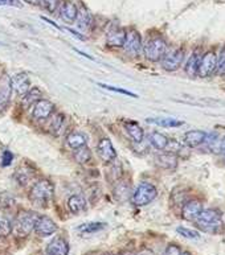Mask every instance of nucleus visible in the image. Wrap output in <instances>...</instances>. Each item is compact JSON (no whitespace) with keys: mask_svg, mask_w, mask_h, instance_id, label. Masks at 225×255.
<instances>
[{"mask_svg":"<svg viewBox=\"0 0 225 255\" xmlns=\"http://www.w3.org/2000/svg\"><path fill=\"white\" fill-rule=\"evenodd\" d=\"M54 197V185L49 180H38L32 185L31 191L28 193L29 201L36 206L44 208Z\"/></svg>","mask_w":225,"mask_h":255,"instance_id":"nucleus-1","label":"nucleus"},{"mask_svg":"<svg viewBox=\"0 0 225 255\" xmlns=\"http://www.w3.org/2000/svg\"><path fill=\"white\" fill-rule=\"evenodd\" d=\"M38 214L31 212V210L20 212L12 222V232L16 237H20V238L28 237L34 230Z\"/></svg>","mask_w":225,"mask_h":255,"instance_id":"nucleus-2","label":"nucleus"},{"mask_svg":"<svg viewBox=\"0 0 225 255\" xmlns=\"http://www.w3.org/2000/svg\"><path fill=\"white\" fill-rule=\"evenodd\" d=\"M196 228L200 229L202 232L215 233L220 230L223 225L222 213L216 209H203L202 214L195 221Z\"/></svg>","mask_w":225,"mask_h":255,"instance_id":"nucleus-3","label":"nucleus"},{"mask_svg":"<svg viewBox=\"0 0 225 255\" xmlns=\"http://www.w3.org/2000/svg\"><path fill=\"white\" fill-rule=\"evenodd\" d=\"M143 53L145 57L151 62L161 61L163 56L167 52V41L162 36H154L149 38L143 45Z\"/></svg>","mask_w":225,"mask_h":255,"instance_id":"nucleus-4","label":"nucleus"},{"mask_svg":"<svg viewBox=\"0 0 225 255\" xmlns=\"http://www.w3.org/2000/svg\"><path fill=\"white\" fill-rule=\"evenodd\" d=\"M158 196V191L155 185L147 181H142L137 185L135 191L133 192V202L137 206L149 205L150 202H153Z\"/></svg>","mask_w":225,"mask_h":255,"instance_id":"nucleus-5","label":"nucleus"},{"mask_svg":"<svg viewBox=\"0 0 225 255\" xmlns=\"http://www.w3.org/2000/svg\"><path fill=\"white\" fill-rule=\"evenodd\" d=\"M184 57H186V52H184L183 48H175V49L167 50L163 58L161 60L162 68L166 72H175L182 66Z\"/></svg>","mask_w":225,"mask_h":255,"instance_id":"nucleus-6","label":"nucleus"},{"mask_svg":"<svg viewBox=\"0 0 225 255\" xmlns=\"http://www.w3.org/2000/svg\"><path fill=\"white\" fill-rule=\"evenodd\" d=\"M218 68V54L214 50H208L204 54L200 56V61L198 66V76L200 78H207L211 77L216 72Z\"/></svg>","mask_w":225,"mask_h":255,"instance_id":"nucleus-7","label":"nucleus"},{"mask_svg":"<svg viewBox=\"0 0 225 255\" xmlns=\"http://www.w3.org/2000/svg\"><path fill=\"white\" fill-rule=\"evenodd\" d=\"M122 48L125 49L126 54H129L131 57H135L141 53L143 44H142V37L139 32H137L135 29L126 31V38H125V44H123Z\"/></svg>","mask_w":225,"mask_h":255,"instance_id":"nucleus-8","label":"nucleus"},{"mask_svg":"<svg viewBox=\"0 0 225 255\" xmlns=\"http://www.w3.org/2000/svg\"><path fill=\"white\" fill-rule=\"evenodd\" d=\"M97 152H98L99 159L102 160L103 163H113L114 160H117V151H115L110 139H107V137H102L98 141Z\"/></svg>","mask_w":225,"mask_h":255,"instance_id":"nucleus-9","label":"nucleus"},{"mask_svg":"<svg viewBox=\"0 0 225 255\" xmlns=\"http://www.w3.org/2000/svg\"><path fill=\"white\" fill-rule=\"evenodd\" d=\"M57 232V224L48 216H38L34 233L40 237H49Z\"/></svg>","mask_w":225,"mask_h":255,"instance_id":"nucleus-10","label":"nucleus"},{"mask_svg":"<svg viewBox=\"0 0 225 255\" xmlns=\"http://www.w3.org/2000/svg\"><path fill=\"white\" fill-rule=\"evenodd\" d=\"M54 113V105L48 99H40L33 105L32 109V118L42 121V119L49 118Z\"/></svg>","mask_w":225,"mask_h":255,"instance_id":"nucleus-11","label":"nucleus"},{"mask_svg":"<svg viewBox=\"0 0 225 255\" xmlns=\"http://www.w3.org/2000/svg\"><path fill=\"white\" fill-rule=\"evenodd\" d=\"M203 212V204L199 200H191V201L186 202L182 209V216L184 220L187 221L195 222L199 218V216Z\"/></svg>","mask_w":225,"mask_h":255,"instance_id":"nucleus-12","label":"nucleus"},{"mask_svg":"<svg viewBox=\"0 0 225 255\" xmlns=\"http://www.w3.org/2000/svg\"><path fill=\"white\" fill-rule=\"evenodd\" d=\"M69 254V242L64 237H54L46 246V255H68Z\"/></svg>","mask_w":225,"mask_h":255,"instance_id":"nucleus-13","label":"nucleus"},{"mask_svg":"<svg viewBox=\"0 0 225 255\" xmlns=\"http://www.w3.org/2000/svg\"><path fill=\"white\" fill-rule=\"evenodd\" d=\"M11 85L17 96H25L28 90L31 89V81H29L25 73H20V74H16V76L12 77Z\"/></svg>","mask_w":225,"mask_h":255,"instance_id":"nucleus-14","label":"nucleus"},{"mask_svg":"<svg viewBox=\"0 0 225 255\" xmlns=\"http://www.w3.org/2000/svg\"><path fill=\"white\" fill-rule=\"evenodd\" d=\"M77 13H78V7L76 5V3H73L70 0L64 1L60 7V17L65 23H74L77 19Z\"/></svg>","mask_w":225,"mask_h":255,"instance_id":"nucleus-15","label":"nucleus"},{"mask_svg":"<svg viewBox=\"0 0 225 255\" xmlns=\"http://www.w3.org/2000/svg\"><path fill=\"white\" fill-rule=\"evenodd\" d=\"M126 38V31L121 27H113L110 31L107 32L106 42L109 46L113 48H122Z\"/></svg>","mask_w":225,"mask_h":255,"instance_id":"nucleus-16","label":"nucleus"},{"mask_svg":"<svg viewBox=\"0 0 225 255\" xmlns=\"http://www.w3.org/2000/svg\"><path fill=\"white\" fill-rule=\"evenodd\" d=\"M155 164L162 169L174 171L178 168V156L171 152L159 153L155 156Z\"/></svg>","mask_w":225,"mask_h":255,"instance_id":"nucleus-17","label":"nucleus"},{"mask_svg":"<svg viewBox=\"0 0 225 255\" xmlns=\"http://www.w3.org/2000/svg\"><path fill=\"white\" fill-rule=\"evenodd\" d=\"M207 135L208 133L206 131H203V129H191V131H187V132L184 133V143L188 147L195 148V147H199L203 143H206Z\"/></svg>","mask_w":225,"mask_h":255,"instance_id":"nucleus-18","label":"nucleus"},{"mask_svg":"<svg viewBox=\"0 0 225 255\" xmlns=\"http://www.w3.org/2000/svg\"><path fill=\"white\" fill-rule=\"evenodd\" d=\"M68 208L73 214H81L88 209V202L82 194H73L68 198Z\"/></svg>","mask_w":225,"mask_h":255,"instance_id":"nucleus-19","label":"nucleus"},{"mask_svg":"<svg viewBox=\"0 0 225 255\" xmlns=\"http://www.w3.org/2000/svg\"><path fill=\"white\" fill-rule=\"evenodd\" d=\"M125 129H126V132L129 133V136L131 137L135 143H142L143 139H145V131H143V128L139 126V123L129 121V122L125 123Z\"/></svg>","mask_w":225,"mask_h":255,"instance_id":"nucleus-20","label":"nucleus"},{"mask_svg":"<svg viewBox=\"0 0 225 255\" xmlns=\"http://www.w3.org/2000/svg\"><path fill=\"white\" fill-rule=\"evenodd\" d=\"M74 23H77L81 31H88L90 25H92V16H90V13L84 5H81V8H78V13H77V19Z\"/></svg>","mask_w":225,"mask_h":255,"instance_id":"nucleus-21","label":"nucleus"},{"mask_svg":"<svg viewBox=\"0 0 225 255\" xmlns=\"http://www.w3.org/2000/svg\"><path fill=\"white\" fill-rule=\"evenodd\" d=\"M149 140L154 148L159 149V151H164L166 147H167L168 141H170V137H167L163 133L158 132V131H153L149 135Z\"/></svg>","mask_w":225,"mask_h":255,"instance_id":"nucleus-22","label":"nucleus"},{"mask_svg":"<svg viewBox=\"0 0 225 255\" xmlns=\"http://www.w3.org/2000/svg\"><path fill=\"white\" fill-rule=\"evenodd\" d=\"M147 122L164 127V128H174V127H180L184 125L183 121H179L176 118H149Z\"/></svg>","mask_w":225,"mask_h":255,"instance_id":"nucleus-23","label":"nucleus"},{"mask_svg":"<svg viewBox=\"0 0 225 255\" xmlns=\"http://www.w3.org/2000/svg\"><path fill=\"white\" fill-rule=\"evenodd\" d=\"M65 129V117L64 114H56L49 125V131L54 136H60Z\"/></svg>","mask_w":225,"mask_h":255,"instance_id":"nucleus-24","label":"nucleus"},{"mask_svg":"<svg viewBox=\"0 0 225 255\" xmlns=\"http://www.w3.org/2000/svg\"><path fill=\"white\" fill-rule=\"evenodd\" d=\"M200 52L199 50H195L194 53L190 56L187 64H186V73H187L190 77H196L198 76V66L199 61H200Z\"/></svg>","mask_w":225,"mask_h":255,"instance_id":"nucleus-25","label":"nucleus"},{"mask_svg":"<svg viewBox=\"0 0 225 255\" xmlns=\"http://www.w3.org/2000/svg\"><path fill=\"white\" fill-rule=\"evenodd\" d=\"M86 141H88L86 136L81 132H72L66 136V144L72 149L80 148V147L86 144Z\"/></svg>","mask_w":225,"mask_h":255,"instance_id":"nucleus-26","label":"nucleus"},{"mask_svg":"<svg viewBox=\"0 0 225 255\" xmlns=\"http://www.w3.org/2000/svg\"><path fill=\"white\" fill-rule=\"evenodd\" d=\"M93 159V153L88 145L85 144L80 148L74 149V160L78 164H86Z\"/></svg>","mask_w":225,"mask_h":255,"instance_id":"nucleus-27","label":"nucleus"},{"mask_svg":"<svg viewBox=\"0 0 225 255\" xmlns=\"http://www.w3.org/2000/svg\"><path fill=\"white\" fill-rule=\"evenodd\" d=\"M42 99V93L41 90L38 88H33V89H29L28 93L25 96H23V105L25 107H29V106H33L34 103L37 102Z\"/></svg>","mask_w":225,"mask_h":255,"instance_id":"nucleus-28","label":"nucleus"},{"mask_svg":"<svg viewBox=\"0 0 225 255\" xmlns=\"http://www.w3.org/2000/svg\"><path fill=\"white\" fill-rule=\"evenodd\" d=\"M106 226L107 225L105 222H89V224H85L82 226H80V230L82 233H85V234H93V233L101 232Z\"/></svg>","mask_w":225,"mask_h":255,"instance_id":"nucleus-29","label":"nucleus"},{"mask_svg":"<svg viewBox=\"0 0 225 255\" xmlns=\"http://www.w3.org/2000/svg\"><path fill=\"white\" fill-rule=\"evenodd\" d=\"M15 206V197L8 192L0 194V209L9 210Z\"/></svg>","mask_w":225,"mask_h":255,"instance_id":"nucleus-30","label":"nucleus"},{"mask_svg":"<svg viewBox=\"0 0 225 255\" xmlns=\"http://www.w3.org/2000/svg\"><path fill=\"white\" fill-rule=\"evenodd\" d=\"M32 176H33V172H32L31 169L28 171V169H25V168H23V169L19 168L17 172H16V180H17L21 185H25V184L31 180Z\"/></svg>","mask_w":225,"mask_h":255,"instance_id":"nucleus-31","label":"nucleus"},{"mask_svg":"<svg viewBox=\"0 0 225 255\" xmlns=\"http://www.w3.org/2000/svg\"><path fill=\"white\" fill-rule=\"evenodd\" d=\"M176 232H178V234L184 237V238H187V240H199V238H200L198 232H195L192 229L183 228V226H180V228L176 229Z\"/></svg>","mask_w":225,"mask_h":255,"instance_id":"nucleus-32","label":"nucleus"},{"mask_svg":"<svg viewBox=\"0 0 225 255\" xmlns=\"http://www.w3.org/2000/svg\"><path fill=\"white\" fill-rule=\"evenodd\" d=\"M98 86H101V88H103V89H106V90H110V92L123 94V96H129V97H133V98H138L137 94H134V93L129 92V90H125V89L114 88V86H110V85H103V84H98Z\"/></svg>","mask_w":225,"mask_h":255,"instance_id":"nucleus-33","label":"nucleus"},{"mask_svg":"<svg viewBox=\"0 0 225 255\" xmlns=\"http://www.w3.org/2000/svg\"><path fill=\"white\" fill-rule=\"evenodd\" d=\"M41 5L50 13H54L60 8V0H42Z\"/></svg>","mask_w":225,"mask_h":255,"instance_id":"nucleus-34","label":"nucleus"},{"mask_svg":"<svg viewBox=\"0 0 225 255\" xmlns=\"http://www.w3.org/2000/svg\"><path fill=\"white\" fill-rule=\"evenodd\" d=\"M216 72L220 76H225V45L222 49V52H220V54L218 56V68H216Z\"/></svg>","mask_w":225,"mask_h":255,"instance_id":"nucleus-35","label":"nucleus"},{"mask_svg":"<svg viewBox=\"0 0 225 255\" xmlns=\"http://www.w3.org/2000/svg\"><path fill=\"white\" fill-rule=\"evenodd\" d=\"M163 255H182V250H180L179 246L171 244V245H168L167 249L164 250Z\"/></svg>","mask_w":225,"mask_h":255,"instance_id":"nucleus-36","label":"nucleus"},{"mask_svg":"<svg viewBox=\"0 0 225 255\" xmlns=\"http://www.w3.org/2000/svg\"><path fill=\"white\" fill-rule=\"evenodd\" d=\"M8 103H9V97L4 96V94L0 93V115L5 111V109L8 107Z\"/></svg>","mask_w":225,"mask_h":255,"instance_id":"nucleus-37","label":"nucleus"},{"mask_svg":"<svg viewBox=\"0 0 225 255\" xmlns=\"http://www.w3.org/2000/svg\"><path fill=\"white\" fill-rule=\"evenodd\" d=\"M0 5H5V7L21 8V4H20L17 0H0Z\"/></svg>","mask_w":225,"mask_h":255,"instance_id":"nucleus-38","label":"nucleus"},{"mask_svg":"<svg viewBox=\"0 0 225 255\" xmlns=\"http://www.w3.org/2000/svg\"><path fill=\"white\" fill-rule=\"evenodd\" d=\"M12 159H13V155L9 151H5L3 153V161H1V164H3L4 167H7V165L12 163Z\"/></svg>","mask_w":225,"mask_h":255,"instance_id":"nucleus-39","label":"nucleus"},{"mask_svg":"<svg viewBox=\"0 0 225 255\" xmlns=\"http://www.w3.org/2000/svg\"><path fill=\"white\" fill-rule=\"evenodd\" d=\"M219 152L223 153L225 156V136L223 137L222 140L219 141Z\"/></svg>","mask_w":225,"mask_h":255,"instance_id":"nucleus-40","label":"nucleus"},{"mask_svg":"<svg viewBox=\"0 0 225 255\" xmlns=\"http://www.w3.org/2000/svg\"><path fill=\"white\" fill-rule=\"evenodd\" d=\"M137 255H154V253L150 249H142L141 252L138 253Z\"/></svg>","mask_w":225,"mask_h":255,"instance_id":"nucleus-41","label":"nucleus"},{"mask_svg":"<svg viewBox=\"0 0 225 255\" xmlns=\"http://www.w3.org/2000/svg\"><path fill=\"white\" fill-rule=\"evenodd\" d=\"M25 3L32 4V5H41L42 0H24Z\"/></svg>","mask_w":225,"mask_h":255,"instance_id":"nucleus-42","label":"nucleus"},{"mask_svg":"<svg viewBox=\"0 0 225 255\" xmlns=\"http://www.w3.org/2000/svg\"><path fill=\"white\" fill-rule=\"evenodd\" d=\"M41 20H44V21H45V23H48V24H49V25H52V27L57 28V29H58V28H60V27H58V25H57V24L53 23V21H52V20L46 19V17H44V16H41Z\"/></svg>","mask_w":225,"mask_h":255,"instance_id":"nucleus-43","label":"nucleus"},{"mask_svg":"<svg viewBox=\"0 0 225 255\" xmlns=\"http://www.w3.org/2000/svg\"><path fill=\"white\" fill-rule=\"evenodd\" d=\"M68 31L70 32V33H72L73 36H74V37L80 38V40H82V38H84V37H82V36H81L80 33H78V32H76V31H74V29H70V28H68Z\"/></svg>","mask_w":225,"mask_h":255,"instance_id":"nucleus-44","label":"nucleus"},{"mask_svg":"<svg viewBox=\"0 0 225 255\" xmlns=\"http://www.w3.org/2000/svg\"><path fill=\"white\" fill-rule=\"evenodd\" d=\"M121 255H134V254L131 252H125V253H122Z\"/></svg>","mask_w":225,"mask_h":255,"instance_id":"nucleus-45","label":"nucleus"},{"mask_svg":"<svg viewBox=\"0 0 225 255\" xmlns=\"http://www.w3.org/2000/svg\"><path fill=\"white\" fill-rule=\"evenodd\" d=\"M102 255H111V254H110V253H103Z\"/></svg>","mask_w":225,"mask_h":255,"instance_id":"nucleus-46","label":"nucleus"},{"mask_svg":"<svg viewBox=\"0 0 225 255\" xmlns=\"http://www.w3.org/2000/svg\"><path fill=\"white\" fill-rule=\"evenodd\" d=\"M182 255H191V254H190V253H183Z\"/></svg>","mask_w":225,"mask_h":255,"instance_id":"nucleus-47","label":"nucleus"},{"mask_svg":"<svg viewBox=\"0 0 225 255\" xmlns=\"http://www.w3.org/2000/svg\"><path fill=\"white\" fill-rule=\"evenodd\" d=\"M224 163H225V159H224Z\"/></svg>","mask_w":225,"mask_h":255,"instance_id":"nucleus-48","label":"nucleus"}]
</instances>
